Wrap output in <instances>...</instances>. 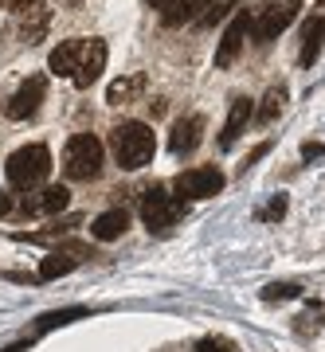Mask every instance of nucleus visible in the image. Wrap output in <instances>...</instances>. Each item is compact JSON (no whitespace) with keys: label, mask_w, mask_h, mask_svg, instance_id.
<instances>
[{"label":"nucleus","mask_w":325,"mask_h":352,"mask_svg":"<svg viewBox=\"0 0 325 352\" xmlns=\"http://www.w3.org/2000/svg\"><path fill=\"white\" fill-rule=\"evenodd\" d=\"M286 298H298V286L294 282H271L263 289V302H286Z\"/></svg>","instance_id":"412c9836"},{"label":"nucleus","mask_w":325,"mask_h":352,"mask_svg":"<svg viewBox=\"0 0 325 352\" xmlns=\"http://www.w3.org/2000/svg\"><path fill=\"white\" fill-rule=\"evenodd\" d=\"M325 153V145H317V141H306V145H302V157H306V161H310V157H322Z\"/></svg>","instance_id":"b1692460"},{"label":"nucleus","mask_w":325,"mask_h":352,"mask_svg":"<svg viewBox=\"0 0 325 352\" xmlns=\"http://www.w3.org/2000/svg\"><path fill=\"white\" fill-rule=\"evenodd\" d=\"M180 200H173L165 188H149L145 192V200H141V219H145V227L149 231H157V235H169L176 227V219H180Z\"/></svg>","instance_id":"39448f33"},{"label":"nucleus","mask_w":325,"mask_h":352,"mask_svg":"<svg viewBox=\"0 0 325 352\" xmlns=\"http://www.w3.org/2000/svg\"><path fill=\"white\" fill-rule=\"evenodd\" d=\"M196 352H239V344L231 337H200Z\"/></svg>","instance_id":"4be33fe9"},{"label":"nucleus","mask_w":325,"mask_h":352,"mask_svg":"<svg viewBox=\"0 0 325 352\" xmlns=\"http://www.w3.org/2000/svg\"><path fill=\"white\" fill-rule=\"evenodd\" d=\"M51 173V153L48 145H24L16 149L4 164V180L12 184L16 192H36Z\"/></svg>","instance_id":"f03ea898"},{"label":"nucleus","mask_w":325,"mask_h":352,"mask_svg":"<svg viewBox=\"0 0 325 352\" xmlns=\"http://www.w3.org/2000/svg\"><path fill=\"white\" fill-rule=\"evenodd\" d=\"M110 149L118 157L122 168H145L153 161V153H157V138H153V129L145 122H122V126L110 129Z\"/></svg>","instance_id":"f257e3e1"},{"label":"nucleus","mask_w":325,"mask_h":352,"mask_svg":"<svg viewBox=\"0 0 325 352\" xmlns=\"http://www.w3.org/2000/svg\"><path fill=\"white\" fill-rule=\"evenodd\" d=\"M90 254V247H83V243H63V247H55V251L39 263V274L43 282H51V278H63V274H71L75 266H83V258Z\"/></svg>","instance_id":"0eeeda50"},{"label":"nucleus","mask_w":325,"mask_h":352,"mask_svg":"<svg viewBox=\"0 0 325 352\" xmlns=\"http://www.w3.org/2000/svg\"><path fill=\"white\" fill-rule=\"evenodd\" d=\"M78 317H87V309H59V314H48L39 317V333H48V329H59V325H71V321H78Z\"/></svg>","instance_id":"aec40b11"},{"label":"nucleus","mask_w":325,"mask_h":352,"mask_svg":"<svg viewBox=\"0 0 325 352\" xmlns=\"http://www.w3.org/2000/svg\"><path fill=\"white\" fill-rule=\"evenodd\" d=\"M220 188H224V173L212 168V164L188 168L173 180V192L180 200H212V196H220Z\"/></svg>","instance_id":"20e7f679"},{"label":"nucleus","mask_w":325,"mask_h":352,"mask_svg":"<svg viewBox=\"0 0 325 352\" xmlns=\"http://www.w3.org/2000/svg\"><path fill=\"white\" fill-rule=\"evenodd\" d=\"M63 173L71 180H94L102 173V141L94 133H75L63 149Z\"/></svg>","instance_id":"7ed1b4c3"},{"label":"nucleus","mask_w":325,"mask_h":352,"mask_svg":"<svg viewBox=\"0 0 325 352\" xmlns=\"http://www.w3.org/2000/svg\"><path fill=\"white\" fill-rule=\"evenodd\" d=\"M251 118H255V102H251V98H235V102H231L227 122H224V133H220V149H231V145L243 138V129H247Z\"/></svg>","instance_id":"9b49d317"},{"label":"nucleus","mask_w":325,"mask_h":352,"mask_svg":"<svg viewBox=\"0 0 325 352\" xmlns=\"http://www.w3.org/2000/svg\"><path fill=\"white\" fill-rule=\"evenodd\" d=\"M298 8H302L298 0H282V4H271V8H266V12L255 20V24H251V36H255V43H259V47H266L271 39H278L290 24H294Z\"/></svg>","instance_id":"423d86ee"},{"label":"nucleus","mask_w":325,"mask_h":352,"mask_svg":"<svg viewBox=\"0 0 325 352\" xmlns=\"http://www.w3.org/2000/svg\"><path fill=\"white\" fill-rule=\"evenodd\" d=\"M125 227H129V215L122 212V208H110V212H102L94 223H90V235L102 243L118 239V235H125Z\"/></svg>","instance_id":"2eb2a0df"},{"label":"nucleus","mask_w":325,"mask_h":352,"mask_svg":"<svg viewBox=\"0 0 325 352\" xmlns=\"http://www.w3.org/2000/svg\"><path fill=\"white\" fill-rule=\"evenodd\" d=\"M322 39H325V20H322V16H310V20L302 24V51H298L302 67H310L313 59H317V51H322Z\"/></svg>","instance_id":"4468645a"},{"label":"nucleus","mask_w":325,"mask_h":352,"mask_svg":"<svg viewBox=\"0 0 325 352\" xmlns=\"http://www.w3.org/2000/svg\"><path fill=\"white\" fill-rule=\"evenodd\" d=\"M282 102H286V90L271 87V90H266V98H263V106L255 110V122H259V126H271L278 113H282Z\"/></svg>","instance_id":"6ab92c4d"},{"label":"nucleus","mask_w":325,"mask_h":352,"mask_svg":"<svg viewBox=\"0 0 325 352\" xmlns=\"http://www.w3.org/2000/svg\"><path fill=\"white\" fill-rule=\"evenodd\" d=\"M208 8H212V0H185V4H176L173 12H165L161 20L169 28H180V24H192V20H204Z\"/></svg>","instance_id":"a211bd4d"},{"label":"nucleus","mask_w":325,"mask_h":352,"mask_svg":"<svg viewBox=\"0 0 325 352\" xmlns=\"http://www.w3.org/2000/svg\"><path fill=\"white\" fill-rule=\"evenodd\" d=\"M247 32H251V16L247 12H235V20L224 28V39H220V47H216V67H220V71L235 63V55L243 51Z\"/></svg>","instance_id":"9d476101"},{"label":"nucleus","mask_w":325,"mask_h":352,"mask_svg":"<svg viewBox=\"0 0 325 352\" xmlns=\"http://www.w3.org/2000/svg\"><path fill=\"white\" fill-rule=\"evenodd\" d=\"M145 4H149V8H157V12H173V8H176V4H185V0H145Z\"/></svg>","instance_id":"5701e85b"},{"label":"nucleus","mask_w":325,"mask_h":352,"mask_svg":"<svg viewBox=\"0 0 325 352\" xmlns=\"http://www.w3.org/2000/svg\"><path fill=\"white\" fill-rule=\"evenodd\" d=\"M12 212V196H8V192H0V215H8Z\"/></svg>","instance_id":"393cba45"},{"label":"nucleus","mask_w":325,"mask_h":352,"mask_svg":"<svg viewBox=\"0 0 325 352\" xmlns=\"http://www.w3.org/2000/svg\"><path fill=\"white\" fill-rule=\"evenodd\" d=\"M78 47H83V39H63L59 47L51 51V75H59V78H71L75 75V63H78Z\"/></svg>","instance_id":"dca6fc26"},{"label":"nucleus","mask_w":325,"mask_h":352,"mask_svg":"<svg viewBox=\"0 0 325 352\" xmlns=\"http://www.w3.org/2000/svg\"><path fill=\"white\" fill-rule=\"evenodd\" d=\"M141 90H145V75H125V78H114L110 90H106V102L110 106H125V102H138Z\"/></svg>","instance_id":"f3484780"},{"label":"nucleus","mask_w":325,"mask_h":352,"mask_svg":"<svg viewBox=\"0 0 325 352\" xmlns=\"http://www.w3.org/2000/svg\"><path fill=\"white\" fill-rule=\"evenodd\" d=\"M43 94H48V78H43V75H32V78L24 82V87L16 90L12 98H8L4 113H8L12 122H24V118H32V113L39 110V102H43Z\"/></svg>","instance_id":"1a4fd4ad"},{"label":"nucleus","mask_w":325,"mask_h":352,"mask_svg":"<svg viewBox=\"0 0 325 352\" xmlns=\"http://www.w3.org/2000/svg\"><path fill=\"white\" fill-rule=\"evenodd\" d=\"M106 71V43L102 39H83V47H78V63H75V75H71V82L75 87L87 90L94 78Z\"/></svg>","instance_id":"6e6552de"},{"label":"nucleus","mask_w":325,"mask_h":352,"mask_svg":"<svg viewBox=\"0 0 325 352\" xmlns=\"http://www.w3.org/2000/svg\"><path fill=\"white\" fill-rule=\"evenodd\" d=\"M67 200H71V192L63 188V184H55V188H43V192H28L24 196V204H20V212H28V215H55V212H63L67 208Z\"/></svg>","instance_id":"f8f14e48"},{"label":"nucleus","mask_w":325,"mask_h":352,"mask_svg":"<svg viewBox=\"0 0 325 352\" xmlns=\"http://www.w3.org/2000/svg\"><path fill=\"white\" fill-rule=\"evenodd\" d=\"M204 138V118L200 113H188V118H180L173 126V138H169V149L176 153V157H185V153H192L196 145H200Z\"/></svg>","instance_id":"ddd939ff"}]
</instances>
